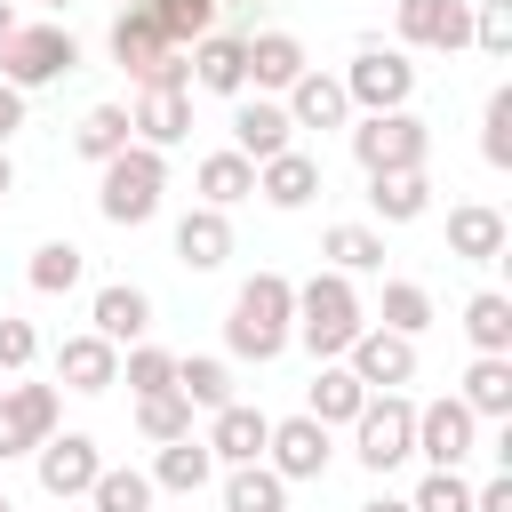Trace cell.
<instances>
[{
	"label": "cell",
	"mask_w": 512,
	"mask_h": 512,
	"mask_svg": "<svg viewBox=\"0 0 512 512\" xmlns=\"http://www.w3.org/2000/svg\"><path fill=\"white\" fill-rule=\"evenodd\" d=\"M264 440H272V416L248 408V400H224L208 416V456L216 464H264Z\"/></svg>",
	"instance_id": "9a60e30c"
},
{
	"label": "cell",
	"mask_w": 512,
	"mask_h": 512,
	"mask_svg": "<svg viewBox=\"0 0 512 512\" xmlns=\"http://www.w3.org/2000/svg\"><path fill=\"white\" fill-rule=\"evenodd\" d=\"M136 424H144L152 448H168V440L192 432V400H184V392H152V400H136Z\"/></svg>",
	"instance_id": "ab89813d"
},
{
	"label": "cell",
	"mask_w": 512,
	"mask_h": 512,
	"mask_svg": "<svg viewBox=\"0 0 512 512\" xmlns=\"http://www.w3.org/2000/svg\"><path fill=\"white\" fill-rule=\"evenodd\" d=\"M248 192H256V168H248L232 144L200 160V208H232V200H248Z\"/></svg>",
	"instance_id": "836d02e7"
},
{
	"label": "cell",
	"mask_w": 512,
	"mask_h": 512,
	"mask_svg": "<svg viewBox=\"0 0 512 512\" xmlns=\"http://www.w3.org/2000/svg\"><path fill=\"white\" fill-rule=\"evenodd\" d=\"M128 128H136V144H152V152L184 144V136H192V88H136Z\"/></svg>",
	"instance_id": "5bb4252c"
},
{
	"label": "cell",
	"mask_w": 512,
	"mask_h": 512,
	"mask_svg": "<svg viewBox=\"0 0 512 512\" xmlns=\"http://www.w3.org/2000/svg\"><path fill=\"white\" fill-rule=\"evenodd\" d=\"M32 472H40V488H48L56 504H72V496H88V488H96L104 456H96V440H88V432H48V440L32 448Z\"/></svg>",
	"instance_id": "9c48e42d"
},
{
	"label": "cell",
	"mask_w": 512,
	"mask_h": 512,
	"mask_svg": "<svg viewBox=\"0 0 512 512\" xmlns=\"http://www.w3.org/2000/svg\"><path fill=\"white\" fill-rule=\"evenodd\" d=\"M384 328L416 344V336L432 328V288H416V280H384Z\"/></svg>",
	"instance_id": "74e56055"
},
{
	"label": "cell",
	"mask_w": 512,
	"mask_h": 512,
	"mask_svg": "<svg viewBox=\"0 0 512 512\" xmlns=\"http://www.w3.org/2000/svg\"><path fill=\"white\" fill-rule=\"evenodd\" d=\"M16 128H24V96H16V88H8V80H0V144H8V136H16Z\"/></svg>",
	"instance_id": "bcb514c9"
},
{
	"label": "cell",
	"mask_w": 512,
	"mask_h": 512,
	"mask_svg": "<svg viewBox=\"0 0 512 512\" xmlns=\"http://www.w3.org/2000/svg\"><path fill=\"white\" fill-rule=\"evenodd\" d=\"M120 384H128L136 400H152V392H176V352H160V344H128V360H120Z\"/></svg>",
	"instance_id": "f35d334b"
},
{
	"label": "cell",
	"mask_w": 512,
	"mask_h": 512,
	"mask_svg": "<svg viewBox=\"0 0 512 512\" xmlns=\"http://www.w3.org/2000/svg\"><path fill=\"white\" fill-rule=\"evenodd\" d=\"M320 256H328V272H384V232L376 224H328V240H320Z\"/></svg>",
	"instance_id": "f546056e"
},
{
	"label": "cell",
	"mask_w": 512,
	"mask_h": 512,
	"mask_svg": "<svg viewBox=\"0 0 512 512\" xmlns=\"http://www.w3.org/2000/svg\"><path fill=\"white\" fill-rule=\"evenodd\" d=\"M392 24H400V48H432V56H456L472 40V8L464 0H400Z\"/></svg>",
	"instance_id": "8fae6325"
},
{
	"label": "cell",
	"mask_w": 512,
	"mask_h": 512,
	"mask_svg": "<svg viewBox=\"0 0 512 512\" xmlns=\"http://www.w3.org/2000/svg\"><path fill=\"white\" fill-rule=\"evenodd\" d=\"M192 56V88H208V96H248V40L240 32H208L200 48H184Z\"/></svg>",
	"instance_id": "e0dca14e"
},
{
	"label": "cell",
	"mask_w": 512,
	"mask_h": 512,
	"mask_svg": "<svg viewBox=\"0 0 512 512\" xmlns=\"http://www.w3.org/2000/svg\"><path fill=\"white\" fill-rule=\"evenodd\" d=\"M176 392H184L192 408H208V416H216V408L232 400V368H224V360H208V352H192V360H176Z\"/></svg>",
	"instance_id": "d590c367"
},
{
	"label": "cell",
	"mask_w": 512,
	"mask_h": 512,
	"mask_svg": "<svg viewBox=\"0 0 512 512\" xmlns=\"http://www.w3.org/2000/svg\"><path fill=\"white\" fill-rule=\"evenodd\" d=\"M288 112L272 104V96H240V112H232V152L248 160V168H264L272 152H288Z\"/></svg>",
	"instance_id": "ac0fdd59"
},
{
	"label": "cell",
	"mask_w": 512,
	"mask_h": 512,
	"mask_svg": "<svg viewBox=\"0 0 512 512\" xmlns=\"http://www.w3.org/2000/svg\"><path fill=\"white\" fill-rule=\"evenodd\" d=\"M176 256H184L192 272H216V264L232 256V224H224V208H192V216H176Z\"/></svg>",
	"instance_id": "4316f807"
},
{
	"label": "cell",
	"mask_w": 512,
	"mask_h": 512,
	"mask_svg": "<svg viewBox=\"0 0 512 512\" xmlns=\"http://www.w3.org/2000/svg\"><path fill=\"white\" fill-rule=\"evenodd\" d=\"M128 144H136L128 104H88V112H80V128H72V152H80V160H96V168H104L112 152H128Z\"/></svg>",
	"instance_id": "83f0119b"
},
{
	"label": "cell",
	"mask_w": 512,
	"mask_h": 512,
	"mask_svg": "<svg viewBox=\"0 0 512 512\" xmlns=\"http://www.w3.org/2000/svg\"><path fill=\"white\" fill-rule=\"evenodd\" d=\"M224 512H288V480L272 464H232L224 472Z\"/></svg>",
	"instance_id": "4dcf8cb0"
},
{
	"label": "cell",
	"mask_w": 512,
	"mask_h": 512,
	"mask_svg": "<svg viewBox=\"0 0 512 512\" xmlns=\"http://www.w3.org/2000/svg\"><path fill=\"white\" fill-rule=\"evenodd\" d=\"M472 512H512V472L480 480V488H472Z\"/></svg>",
	"instance_id": "f6af8a7d"
},
{
	"label": "cell",
	"mask_w": 512,
	"mask_h": 512,
	"mask_svg": "<svg viewBox=\"0 0 512 512\" xmlns=\"http://www.w3.org/2000/svg\"><path fill=\"white\" fill-rule=\"evenodd\" d=\"M56 384L96 400V392H112V384H120V352H112L96 328H88V336H64V344H56Z\"/></svg>",
	"instance_id": "2e32d148"
},
{
	"label": "cell",
	"mask_w": 512,
	"mask_h": 512,
	"mask_svg": "<svg viewBox=\"0 0 512 512\" xmlns=\"http://www.w3.org/2000/svg\"><path fill=\"white\" fill-rule=\"evenodd\" d=\"M360 512H408V496H368Z\"/></svg>",
	"instance_id": "c3c4849f"
},
{
	"label": "cell",
	"mask_w": 512,
	"mask_h": 512,
	"mask_svg": "<svg viewBox=\"0 0 512 512\" xmlns=\"http://www.w3.org/2000/svg\"><path fill=\"white\" fill-rule=\"evenodd\" d=\"M480 152H488V168H512V88H488V112H480Z\"/></svg>",
	"instance_id": "60d3db41"
},
{
	"label": "cell",
	"mask_w": 512,
	"mask_h": 512,
	"mask_svg": "<svg viewBox=\"0 0 512 512\" xmlns=\"http://www.w3.org/2000/svg\"><path fill=\"white\" fill-rule=\"evenodd\" d=\"M88 320H96V336H104L112 352H120V344H144V336H152V296L128 288V280H112V288H96Z\"/></svg>",
	"instance_id": "d6986e66"
},
{
	"label": "cell",
	"mask_w": 512,
	"mask_h": 512,
	"mask_svg": "<svg viewBox=\"0 0 512 512\" xmlns=\"http://www.w3.org/2000/svg\"><path fill=\"white\" fill-rule=\"evenodd\" d=\"M208 472H216V456H208V440L200 432H184V440H168L160 456H152V488H168V496H200L208 488Z\"/></svg>",
	"instance_id": "603a6c76"
},
{
	"label": "cell",
	"mask_w": 512,
	"mask_h": 512,
	"mask_svg": "<svg viewBox=\"0 0 512 512\" xmlns=\"http://www.w3.org/2000/svg\"><path fill=\"white\" fill-rule=\"evenodd\" d=\"M280 112H288V128H352V96H344V80H328V72H304Z\"/></svg>",
	"instance_id": "44dd1931"
},
{
	"label": "cell",
	"mask_w": 512,
	"mask_h": 512,
	"mask_svg": "<svg viewBox=\"0 0 512 512\" xmlns=\"http://www.w3.org/2000/svg\"><path fill=\"white\" fill-rule=\"evenodd\" d=\"M80 272H88V256H80L72 240H48V248H32V272H24V280H32L40 296H64V288H80Z\"/></svg>",
	"instance_id": "8d00e7d4"
},
{
	"label": "cell",
	"mask_w": 512,
	"mask_h": 512,
	"mask_svg": "<svg viewBox=\"0 0 512 512\" xmlns=\"http://www.w3.org/2000/svg\"><path fill=\"white\" fill-rule=\"evenodd\" d=\"M32 352H40V336H32V320H16V312H0V376H24V368H32Z\"/></svg>",
	"instance_id": "ee69618b"
},
{
	"label": "cell",
	"mask_w": 512,
	"mask_h": 512,
	"mask_svg": "<svg viewBox=\"0 0 512 512\" xmlns=\"http://www.w3.org/2000/svg\"><path fill=\"white\" fill-rule=\"evenodd\" d=\"M256 192L272 200V208H304V200H320V160L312 152H272L264 168H256Z\"/></svg>",
	"instance_id": "7402d4cb"
},
{
	"label": "cell",
	"mask_w": 512,
	"mask_h": 512,
	"mask_svg": "<svg viewBox=\"0 0 512 512\" xmlns=\"http://www.w3.org/2000/svg\"><path fill=\"white\" fill-rule=\"evenodd\" d=\"M472 440H480V416H472L456 392L416 408V456H432V472H456V464L472 456Z\"/></svg>",
	"instance_id": "30bf717a"
},
{
	"label": "cell",
	"mask_w": 512,
	"mask_h": 512,
	"mask_svg": "<svg viewBox=\"0 0 512 512\" xmlns=\"http://www.w3.org/2000/svg\"><path fill=\"white\" fill-rule=\"evenodd\" d=\"M16 192V160H8V144H0V200Z\"/></svg>",
	"instance_id": "7dc6e473"
},
{
	"label": "cell",
	"mask_w": 512,
	"mask_h": 512,
	"mask_svg": "<svg viewBox=\"0 0 512 512\" xmlns=\"http://www.w3.org/2000/svg\"><path fill=\"white\" fill-rule=\"evenodd\" d=\"M472 48H480V56H512V0H480V16H472Z\"/></svg>",
	"instance_id": "7bdbcfd3"
},
{
	"label": "cell",
	"mask_w": 512,
	"mask_h": 512,
	"mask_svg": "<svg viewBox=\"0 0 512 512\" xmlns=\"http://www.w3.org/2000/svg\"><path fill=\"white\" fill-rule=\"evenodd\" d=\"M48 8H64V0H48Z\"/></svg>",
	"instance_id": "816d5d0a"
},
{
	"label": "cell",
	"mask_w": 512,
	"mask_h": 512,
	"mask_svg": "<svg viewBox=\"0 0 512 512\" xmlns=\"http://www.w3.org/2000/svg\"><path fill=\"white\" fill-rule=\"evenodd\" d=\"M80 64V40L64 32V24H16L8 40H0V80L24 96V88H48V80H64Z\"/></svg>",
	"instance_id": "5b68a950"
},
{
	"label": "cell",
	"mask_w": 512,
	"mask_h": 512,
	"mask_svg": "<svg viewBox=\"0 0 512 512\" xmlns=\"http://www.w3.org/2000/svg\"><path fill=\"white\" fill-rule=\"evenodd\" d=\"M88 512H152V480L136 464H104L88 488Z\"/></svg>",
	"instance_id": "e575fe53"
},
{
	"label": "cell",
	"mask_w": 512,
	"mask_h": 512,
	"mask_svg": "<svg viewBox=\"0 0 512 512\" xmlns=\"http://www.w3.org/2000/svg\"><path fill=\"white\" fill-rule=\"evenodd\" d=\"M8 32H16V8H8V0H0V40H8Z\"/></svg>",
	"instance_id": "681fc988"
},
{
	"label": "cell",
	"mask_w": 512,
	"mask_h": 512,
	"mask_svg": "<svg viewBox=\"0 0 512 512\" xmlns=\"http://www.w3.org/2000/svg\"><path fill=\"white\" fill-rule=\"evenodd\" d=\"M344 96L360 104V112H408V96H416V64H408V48H360L352 64H344Z\"/></svg>",
	"instance_id": "52a82bcc"
},
{
	"label": "cell",
	"mask_w": 512,
	"mask_h": 512,
	"mask_svg": "<svg viewBox=\"0 0 512 512\" xmlns=\"http://www.w3.org/2000/svg\"><path fill=\"white\" fill-rule=\"evenodd\" d=\"M472 416H512V360H496V352H480L472 368H464V392H456Z\"/></svg>",
	"instance_id": "d6a6232c"
},
{
	"label": "cell",
	"mask_w": 512,
	"mask_h": 512,
	"mask_svg": "<svg viewBox=\"0 0 512 512\" xmlns=\"http://www.w3.org/2000/svg\"><path fill=\"white\" fill-rule=\"evenodd\" d=\"M328 456H336V448H328V424H312V416H280L272 440H264V464H272L288 488H296V480H320Z\"/></svg>",
	"instance_id": "4fadbf2b"
},
{
	"label": "cell",
	"mask_w": 512,
	"mask_h": 512,
	"mask_svg": "<svg viewBox=\"0 0 512 512\" xmlns=\"http://www.w3.org/2000/svg\"><path fill=\"white\" fill-rule=\"evenodd\" d=\"M408 512H472V480L464 472H424L416 496H408Z\"/></svg>",
	"instance_id": "b9f144b4"
},
{
	"label": "cell",
	"mask_w": 512,
	"mask_h": 512,
	"mask_svg": "<svg viewBox=\"0 0 512 512\" xmlns=\"http://www.w3.org/2000/svg\"><path fill=\"white\" fill-rule=\"evenodd\" d=\"M360 328H368V312H360V296H352L344 272H312V280L296 288V344H304L312 360H344Z\"/></svg>",
	"instance_id": "7a4b0ae2"
},
{
	"label": "cell",
	"mask_w": 512,
	"mask_h": 512,
	"mask_svg": "<svg viewBox=\"0 0 512 512\" xmlns=\"http://www.w3.org/2000/svg\"><path fill=\"white\" fill-rule=\"evenodd\" d=\"M160 192H168V152H152V144L112 152L104 176H96V208H104V224H152V216H160Z\"/></svg>",
	"instance_id": "3957f363"
},
{
	"label": "cell",
	"mask_w": 512,
	"mask_h": 512,
	"mask_svg": "<svg viewBox=\"0 0 512 512\" xmlns=\"http://www.w3.org/2000/svg\"><path fill=\"white\" fill-rule=\"evenodd\" d=\"M288 336H296V280L288 272H256V280H240V296H232V320H224V344H232V360H280L288 352Z\"/></svg>",
	"instance_id": "6da1fadb"
},
{
	"label": "cell",
	"mask_w": 512,
	"mask_h": 512,
	"mask_svg": "<svg viewBox=\"0 0 512 512\" xmlns=\"http://www.w3.org/2000/svg\"><path fill=\"white\" fill-rule=\"evenodd\" d=\"M504 240H512V224H504L488 200L448 208V256H464V264H496V256H504Z\"/></svg>",
	"instance_id": "ffe728a7"
},
{
	"label": "cell",
	"mask_w": 512,
	"mask_h": 512,
	"mask_svg": "<svg viewBox=\"0 0 512 512\" xmlns=\"http://www.w3.org/2000/svg\"><path fill=\"white\" fill-rule=\"evenodd\" d=\"M344 368L360 376V392H400V384L416 376V344L392 336V328H360L352 352H344Z\"/></svg>",
	"instance_id": "7c38bea8"
},
{
	"label": "cell",
	"mask_w": 512,
	"mask_h": 512,
	"mask_svg": "<svg viewBox=\"0 0 512 512\" xmlns=\"http://www.w3.org/2000/svg\"><path fill=\"white\" fill-rule=\"evenodd\" d=\"M424 152H432V128H424L416 112H360V120H352V160H360L368 176L424 168Z\"/></svg>",
	"instance_id": "8992f818"
},
{
	"label": "cell",
	"mask_w": 512,
	"mask_h": 512,
	"mask_svg": "<svg viewBox=\"0 0 512 512\" xmlns=\"http://www.w3.org/2000/svg\"><path fill=\"white\" fill-rule=\"evenodd\" d=\"M464 336H472V352H496V360H512V296L480 288V296L464 304Z\"/></svg>",
	"instance_id": "1f68e13d"
},
{
	"label": "cell",
	"mask_w": 512,
	"mask_h": 512,
	"mask_svg": "<svg viewBox=\"0 0 512 512\" xmlns=\"http://www.w3.org/2000/svg\"><path fill=\"white\" fill-rule=\"evenodd\" d=\"M136 8L160 24L168 48H200V40L216 32V8H224V0H136Z\"/></svg>",
	"instance_id": "f1b7e54d"
},
{
	"label": "cell",
	"mask_w": 512,
	"mask_h": 512,
	"mask_svg": "<svg viewBox=\"0 0 512 512\" xmlns=\"http://www.w3.org/2000/svg\"><path fill=\"white\" fill-rule=\"evenodd\" d=\"M64 416V392L56 384H0V464L8 456H32Z\"/></svg>",
	"instance_id": "ba28073f"
},
{
	"label": "cell",
	"mask_w": 512,
	"mask_h": 512,
	"mask_svg": "<svg viewBox=\"0 0 512 512\" xmlns=\"http://www.w3.org/2000/svg\"><path fill=\"white\" fill-rule=\"evenodd\" d=\"M312 64H304V40L296 32H256L248 40V80L256 88H296Z\"/></svg>",
	"instance_id": "d4e9b609"
},
{
	"label": "cell",
	"mask_w": 512,
	"mask_h": 512,
	"mask_svg": "<svg viewBox=\"0 0 512 512\" xmlns=\"http://www.w3.org/2000/svg\"><path fill=\"white\" fill-rule=\"evenodd\" d=\"M352 456H360L368 472L408 464V456H416V400H400V392H368L360 416H352Z\"/></svg>",
	"instance_id": "277c9868"
},
{
	"label": "cell",
	"mask_w": 512,
	"mask_h": 512,
	"mask_svg": "<svg viewBox=\"0 0 512 512\" xmlns=\"http://www.w3.org/2000/svg\"><path fill=\"white\" fill-rule=\"evenodd\" d=\"M0 512H16V504H8V496H0Z\"/></svg>",
	"instance_id": "f907efd6"
},
{
	"label": "cell",
	"mask_w": 512,
	"mask_h": 512,
	"mask_svg": "<svg viewBox=\"0 0 512 512\" xmlns=\"http://www.w3.org/2000/svg\"><path fill=\"white\" fill-rule=\"evenodd\" d=\"M360 400H368V392H360V376H352L344 360H320V376H312V392H304V416L336 432V424H352V416H360Z\"/></svg>",
	"instance_id": "cb8c5ba5"
},
{
	"label": "cell",
	"mask_w": 512,
	"mask_h": 512,
	"mask_svg": "<svg viewBox=\"0 0 512 512\" xmlns=\"http://www.w3.org/2000/svg\"><path fill=\"white\" fill-rule=\"evenodd\" d=\"M368 208H376L384 224H416V216L432 208V176H424V168H392V176H368Z\"/></svg>",
	"instance_id": "484cf974"
}]
</instances>
